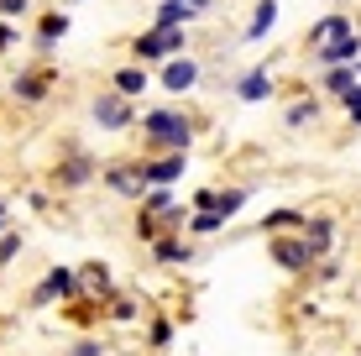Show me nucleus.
Masks as SVG:
<instances>
[{
  "label": "nucleus",
  "instance_id": "c9c22d12",
  "mask_svg": "<svg viewBox=\"0 0 361 356\" xmlns=\"http://www.w3.org/2000/svg\"><path fill=\"white\" fill-rule=\"evenodd\" d=\"M189 210H215V189H194L189 194Z\"/></svg>",
  "mask_w": 361,
  "mask_h": 356
},
{
  "label": "nucleus",
  "instance_id": "f03ea898",
  "mask_svg": "<svg viewBox=\"0 0 361 356\" xmlns=\"http://www.w3.org/2000/svg\"><path fill=\"white\" fill-rule=\"evenodd\" d=\"M94 178H99V157L84 142H63L58 147V163H53V173H47V183H53L58 194H84Z\"/></svg>",
  "mask_w": 361,
  "mask_h": 356
},
{
  "label": "nucleus",
  "instance_id": "c756f323",
  "mask_svg": "<svg viewBox=\"0 0 361 356\" xmlns=\"http://www.w3.org/2000/svg\"><path fill=\"white\" fill-rule=\"evenodd\" d=\"M63 356H110V346L94 336V330H79V336H73L68 346H63Z\"/></svg>",
  "mask_w": 361,
  "mask_h": 356
},
{
  "label": "nucleus",
  "instance_id": "5701e85b",
  "mask_svg": "<svg viewBox=\"0 0 361 356\" xmlns=\"http://www.w3.org/2000/svg\"><path fill=\"white\" fill-rule=\"evenodd\" d=\"M272 27H278V0H257L252 21H246V32H241V42H262Z\"/></svg>",
  "mask_w": 361,
  "mask_h": 356
},
{
  "label": "nucleus",
  "instance_id": "e433bc0d",
  "mask_svg": "<svg viewBox=\"0 0 361 356\" xmlns=\"http://www.w3.org/2000/svg\"><path fill=\"white\" fill-rule=\"evenodd\" d=\"M183 6H189L194 21H199V16H209V11H215V0H183Z\"/></svg>",
  "mask_w": 361,
  "mask_h": 356
},
{
  "label": "nucleus",
  "instance_id": "a211bd4d",
  "mask_svg": "<svg viewBox=\"0 0 361 356\" xmlns=\"http://www.w3.org/2000/svg\"><path fill=\"white\" fill-rule=\"evenodd\" d=\"M345 32H356V16L351 11H330V16H319L314 27L304 32V47L314 53V47H325V42H335V37H345Z\"/></svg>",
  "mask_w": 361,
  "mask_h": 356
},
{
  "label": "nucleus",
  "instance_id": "72a5a7b5",
  "mask_svg": "<svg viewBox=\"0 0 361 356\" xmlns=\"http://www.w3.org/2000/svg\"><path fill=\"white\" fill-rule=\"evenodd\" d=\"M27 11H32V0H0V16L6 21H21Z\"/></svg>",
  "mask_w": 361,
  "mask_h": 356
},
{
  "label": "nucleus",
  "instance_id": "ea45409f",
  "mask_svg": "<svg viewBox=\"0 0 361 356\" xmlns=\"http://www.w3.org/2000/svg\"><path fill=\"white\" fill-rule=\"evenodd\" d=\"M356 356H361V351H356Z\"/></svg>",
  "mask_w": 361,
  "mask_h": 356
},
{
  "label": "nucleus",
  "instance_id": "a878e982",
  "mask_svg": "<svg viewBox=\"0 0 361 356\" xmlns=\"http://www.w3.org/2000/svg\"><path fill=\"white\" fill-rule=\"evenodd\" d=\"M189 21H194V11L183 6V0H157L147 27H189Z\"/></svg>",
  "mask_w": 361,
  "mask_h": 356
},
{
  "label": "nucleus",
  "instance_id": "473e14b6",
  "mask_svg": "<svg viewBox=\"0 0 361 356\" xmlns=\"http://www.w3.org/2000/svg\"><path fill=\"white\" fill-rule=\"evenodd\" d=\"M341 110H345V121H351V126L361 131V79H356V84H351V90H345V94H341Z\"/></svg>",
  "mask_w": 361,
  "mask_h": 356
},
{
  "label": "nucleus",
  "instance_id": "2eb2a0df",
  "mask_svg": "<svg viewBox=\"0 0 361 356\" xmlns=\"http://www.w3.org/2000/svg\"><path fill=\"white\" fill-rule=\"evenodd\" d=\"M298 236L309 241V252H314V262H319V257H330L335 241H341V220H335V215H304Z\"/></svg>",
  "mask_w": 361,
  "mask_h": 356
},
{
  "label": "nucleus",
  "instance_id": "f8f14e48",
  "mask_svg": "<svg viewBox=\"0 0 361 356\" xmlns=\"http://www.w3.org/2000/svg\"><path fill=\"white\" fill-rule=\"evenodd\" d=\"M147 252H152L157 267H189L194 257H199V241H189L183 231H163V236H157Z\"/></svg>",
  "mask_w": 361,
  "mask_h": 356
},
{
  "label": "nucleus",
  "instance_id": "412c9836",
  "mask_svg": "<svg viewBox=\"0 0 361 356\" xmlns=\"http://www.w3.org/2000/svg\"><path fill=\"white\" fill-rule=\"evenodd\" d=\"M252 183H231V189H215V215L220 220H235V215H241L246 210V204H252Z\"/></svg>",
  "mask_w": 361,
  "mask_h": 356
},
{
  "label": "nucleus",
  "instance_id": "7c9ffc66",
  "mask_svg": "<svg viewBox=\"0 0 361 356\" xmlns=\"http://www.w3.org/2000/svg\"><path fill=\"white\" fill-rule=\"evenodd\" d=\"M131 236L142 241V247H152V241L163 236V220H157V215H147V210H136V226H131Z\"/></svg>",
  "mask_w": 361,
  "mask_h": 356
},
{
  "label": "nucleus",
  "instance_id": "6ab92c4d",
  "mask_svg": "<svg viewBox=\"0 0 361 356\" xmlns=\"http://www.w3.org/2000/svg\"><path fill=\"white\" fill-rule=\"evenodd\" d=\"M110 90L126 94V100H142V94L152 90V68H147V63H121V68H110Z\"/></svg>",
  "mask_w": 361,
  "mask_h": 356
},
{
  "label": "nucleus",
  "instance_id": "ddd939ff",
  "mask_svg": "<svg viewBox=\"0 0 361 356\" xmlns=\"http://www.w3.org/2000/svg\"><path fill=\"white\" fill-rule=\"evenodd\" d=\"M116 288H121V283H116V273H110V262H99V257L79 262V299H94V304H105Z\"/></svg>",
  "mask_w": 361,
  "mask_h": 356
},
{
  "label": "nucleus",
  "instance_id": "9d476101",
  "mask_svg": "<svg viewBox=\"0 0 361 356\" xmlns=\"http://www.w3.org/2000/svg\"><path fill=\"white\" fill-rule=\"evenodd\" d=\"M199 79H204V68H199V58H189V53L163 58L157 73H152V84H163V94H189Z\"/></svg>",
  "mask_w": 361,
  "mask_h": 356
},
{
  "label": "nucleus",
  "instance_id": "a19ab883",
  "mask_svg": "<svg viewBox=\"0 0 361 356\" xmlns=\"http://www.w3.org/2000/svg\"><path fill=\"white\" fill-rule=\"evenodd\" d=\"M356 351H361V346H356Z\"/></svg>",
  "mask_w": 361,
  "mask_h": 356
},
{
  "label": "nucleus",
  "instance_id": "cd10ccee",
  "mask_svg": "<svg viewBox=\"0 0 361 356\" xmlns=\"http://www.w3.org/2000/svg\"><path fill=\"white\" fill-rule=\"evenodd\" d=\"M178 204V189H168V183H152V189H142V200H136V210H147V215H163Z\"/></svg>",
  "mask_w": 361,
  "mask_h": 356
},
{
  "label": "nucleus",
  "instance_id": "f704fd0d",
  "mask_svg": "<svg viewBox=\"0 0 361 356\" xmlns=\"http://www.w3.org/2000/svg\"><path fill=\"white\" fill-rule=\"evenodd\" d=\"M16 37H21V32H16V21H6V16H0V58H6L11 47H16Z\"/></svg>",
  "mask_w": 361,
  "mask_h": 356
},
{
  "label": "nucleus",
  "instance_id": "0eeeda50",
  "mask_svg": "<svg viewBox=\"0 0 361 356\" xmlns=\"http://www.w3.org/2000/svg\"><path fill=\"white\" fill-rule=\"evenodd\" d=\"M99 189H110V194H116V200H142V189H147V183H142V168H136V157H116V163H99Z\"/></svg>",
  "mask_w": 361,
  "mask_h": 356
},
{
  "label": "nucleus",
  "instance_id": "dca6fc26",
  "mask_svg": "<svg viewBox=\"0 0 361 356\" xmlns=\"http://www.w3.org/2000/svg\"><path fill=\"white\" fill-rule=\"evenodd\" d=\"M142 346L152 356H168L178 346V320H173V314H147L142 320Z\"/></svg>",
  "mask_w": 361,
  "mask_h": 356
},
{
  "label": "nucleus",
  "instance_id": "4be33fe9",
  "mask_svg": "<svg viewBox=\"0 0 361 356\" xmlns=\"http://www.w3.org/2000/svg\"><path fill=\"white\" fill-rule=\"evenodd\" d=\"M231 220H220L215 210H189V220H183V236L189 241H209V236H220Z\"/></svg>",
  "mask_w": 361,
  "mask_h": 356
},
{
  "label": "nucleus",
  "instance_id": "4c0bfd02",
  "mask_svg": "<svg viewBox=\"0 0 361 356\" xmlns=\"http://www.w3.org/2000/svg\"><path fill=\"white\" fill-rule=\"evenodd\" d=\"M11 226V210H6V200H0V231H6Z\"/></svg>",
  "mask_w": 361,
  "mask_h": 356
},
{
  "label": "nucleus",
  "instance_id": "7ed1b4c3",
  "mask_svg": "<svg viewBox=\"0 0 361 356\" xmlns=\"http://www.w3.org/2000/svg\"><path fill=\"white\" fill-rule=\"evenodd\" d=\"M126 53H131V63L157 68V63L173 58V53H189V27H142V32L126 42Z\"/></svg>",
  "mask_w": 361,
  "mask_h": 356
},
{
  "label": "nucleus",
  "instance_id": "4468645a",
  "mask_svg": "<svg viewBox=\"0 0 361 356\" xmlns=\"http://www.w3.org/2000/svg\"><path fill=\"white\" fill-rule=\"evenodd\" d=\"M147 320V309H142V299L136 293H110L105 304H99V325H116V330H131V325H142Z\"/></svg>",
  "mask_w": 361,
  "mask_h": 356
},
{
  "label": "nucleus",
  "instance_id": "6e6552de",
  "mask_svg": "<svg viewBox=\"0 0 361 356\" xmlns=\"http://www.w3.org/2000/svg\"><path fill=\"white\" fill-rule=\"evenodd\" d=\"M136 168H142V183H147V189H152V183L178 189L183 173H189V152H142V157H136Z\"/></svg>",
  "mask_w": 361,
  "mask_h": 356
},
{
  "label": "nucleus",
  "instance_id": "f257e3e1",
  "mask_svg": "<svg viewBox=\"0 0 361 356\" xmlns=\"http://www.w3.org/2000/svg\"><path fill=\"white\" fill-rule=\"evenodd\" d=\"M136 131H142V152H189L199 137V121L183 105H152L136 110Z\"/></svg>",
  "mask_w": 361,
  "mask_h": 356
},
{
  "label": "nucleus",
  "instance_id": "aec40b11",
  "mask_svg": "<svg viewBox=\"0 0 361 356\" xmlns=\"http://www.w3.org/2000/svg\"><path fill=\"white\" fill-rule=\"evenodd\" d=\"M361 58V32H345V37H335V42L325 47H314V68H335V63H356Z\"/></svg>",
  "mask_w": 361,
  "mask_h": 356
},
{
  "label": "nucleus",
  "instance_id": "b1692460",
  "mask_svg": "<svg viewBox=\"0 0 361 356\" xmlns=\"http://www.w3.org/2000/svg\"><path fill=\"white\" fill-rule=\"evenodd\" d=\"M319 110H325V105H319L314 94H304V100H293L288 110H283V126H288V131H304V126H314V121H319Z\"/></svg>",
  "mask_w": 361,
  "mask_h": 356
},
{
  "label": "nucleus",
  "instance_id": "393cba45",
  "mask_svg": "<svg viewBox=\"0 0 361 356\" xmlns=\"http://www.w3.org/2000/svg\"><path fill=\"white\" fill-rule=\"evenodd\" d=\"M314 73H319V90L335 94V100L356 84V63H335V68H314Z\"/></svg>",
  "mask_w": 361,
  "mask_h": 356
},
{
  "label": "nucleus",
  "instance_id": "1a4fd4ad",
  "mask_svg": "<svg viewBox=\"0 0 361 356\" xmlns=\"http://www.w3.org/2000/svg\"><path fill=\"white\" fill-rule=\"evenodd\" d=\"M267 257L283 267V273H309L314 267V252H309V241L298 236V231H278V236H267Z\"/></svg>",
  "mask_w": 361,
  "mask_h": 356
},
{
  "label": "nucleus",
  "instance_id": "39448f33",
  "mask_svg": "<svg viewBox=\"0 0 361 356\" xmlns=\"http://www.w3.org/2000/svg\"><path fill=\"white\" fill-rule=\"evenodd\" d=\"M58 90V68L47 63H27V68H16L11 73V100L16 105H27V110H37V105H47V94Z\"/></svg>",
  "mask_w": 361,
  "mask_h": 356
},
{
  "label": "nucleus",
  "instance_id": "f3484780",
  "mask_svg": "<svg viewBox=\"0 0 361 356\" xmlns=\"http://www.w3.org/2000/svg\"><path fill=\"white\" fill-rule=\"evenodd\" d=\"M68 27H73V16H68V11H42V16H37V37H32L37 58H47V53H53V47L68 37Z\"/></svg>",
  "mask_w": 361,
  "mask_h": 356
},
{
  "label": "nucleus",
  "instance_id": "58836bf2",
  "mask_svg": "<svg viewBox=\"0 0 361 356\" xmlns=\"http://www.w3.org/2000/svg\"><path fill=\"white\" fill-rule=\"evenodd\" d=\"M356 79H361V58H356Z\"/></svg>",
  "mask_w": 361,
  "mask_h": 356
},
{
  "label": "nucleus",
  "instance_id": "423d86ee",
  "mask_svg": "<svg viewBox=\"0 0 361 356\" xmlns=\"http://www.w3.org/2000/svg\"><path fill=\"white\" fill-rule=\"evenodd\" d=\"M90 121L99 131H131L136 126V100H126V94H116V90H99L90 100Z\"/></svg>",
  "mask_w": 361,
  "mask_h": 356
},
{
  "label": "nucleus",
  "instance_id": "c85d7f7f",
  "mask_svg": "<svg viewBox=\"0 0 361 356\" xmlns=\"http://www.w3.org/2000/svg\"><path fill=\"white\" fill-rule=\"evenodd\" d=\"M58 309H63L79 330H94V325H99V304H94V299H68V304H58Z\"/></svg>",
  "mask_w": 361,
  "mask_h": 356
},
{
  "label": "nucleus",
  "instance_id": "bb28decb",
  "mask_svg": "<svg viewBox=\"0 0 361 356\" xmlns=\"http://www.w3.org/2000/svg\"><path fill=\"white\" fill-rule=\"evenodd\" d=\"M304 226V210H293V204H283V210H267L262 220H257V231L262 236H278V231H298Z\"/></svg>",
  "mask_w": 361,
  "mask_h": 356
},
{
  "label": "nucleus",
  "instance_id": "9b49d317",
  "mask_svg": "<svg viewBox=\"0 0 361 356\" xmlns=\"http://www.w3.org/2000/svg\"><path fill=\"white\" fill-rule=\"evenodd\" d=\"M231 94H235L241 105H262V100H272V94H278V79H272V68H267V63H252L246 73H235Z\"/></svg>",
  "mask_w": 361,
  "mask_h": 356
},
{
  "label": "nucleus",
  "instance_id": "2f4dec72",
  "mask_svg": "<svg viewBox=\"0 0 361 356\" xmlns=\"http://www.w3.org/2000/svg\"><path fill=\"white\" fill-rule=\"evenodd\" d=\"M21 247H27V236H21L16 226H6V231H0V267H11V262H16Z\"/></svg>",
  "mask_w": 361,
  "mask_h": 356
},
{
  "label": "nucleus",
  "instance_id": "20e7f679",
  "mask_svg": "<svg viewBox=\"0 0 361 356\" xmlns=\"http://www.w3.org/2000/svg\"><path fill=\"white\" fill-rule=\"evenodd\" d=\"M79 299V267L73 262H53L27 293V309H58V304Z\"/></svg>",
  "mask_w": 361,
  "mask_h": 356
}]
</instances>
